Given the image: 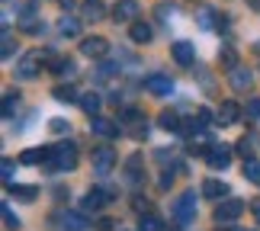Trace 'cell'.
Masks as SVG:
<instances>
[{
    "label": "cell",
    "mask_w": 260,
    "mask_h": 231,
    "mask_svg": "<svg viewBox=\"0 0 260 231\" xmlns=\"http://www.w3.org/2000/svg\"><path fill=\"white\" fill-rule=\"evenodd\" d=\"M135 209H138V212H148V209H151V203H148V199H142V196H135Z\"/></svg>",
    "instance_id": "f35d334b"
},
{
    "label": "cell",
    "mask_w": 260,
    "mask_h": 231,
    "mask_svg": "<svg viewBox=\"0 0 260 231\" xmlns=\"http://www.w3.org/2000/svg\"><path fill=\"white\" fill-rule=\"evenodd\" d=\"M100 106H103V100H100L96 93H84V96H81V109H84L90 119L100 116Z\"/></svg>",
    "instance_id": "44dd1931"
},
{
    "label": "cell",
    "mask_w": 260,
    "mask_h": 231,
    "mask_svg": "<svg viewBox=\"0 0 260 231\" xmlns=\"http://www.w3.org/2000/svg\"><path fill=\"white\" fill-rule=\"evenodd\" d=\"M145 90L154 93V96H171L174 93V80L164 77V74H148L145 77Z\"/></svg>",
    "instance_id": "ba28073f"
},
{
    "label": "cell",
    "mask_w": 260,
    "mask_h": 231,
    "mask_svg": "<svg viewBox=\"0 0 260 231\" xmlns=\"http://www.w3.org/2000/svg\"><path fill=\"white\" fill-rule=\"evenodd\" d=\"M138 167H142V154H132V157L125 160V180H128L132 186L142 180V170H138Z\"/></svg>",
    "instance_id": "d6986e66"
},
{
    "label": "cell",
    "mask_w": 260,
    "mask_h": 231,
    "mask_svg": "<svg viewBox=\"0 0 260 231\" xmlns=\"http://www.w3.org/2000/svg\"><path fill=\"white\" fill-rule=\"evenodd\" d=\"M254 52H257V55H260V42H257V45H254Z\"/></svg>",
    "instance_id": "7bdbcfd3"
},
{
    "label": "cell",
    "mask_w": 260,
    "mask_h": 231,
    "mask_svg": "<svg viewBox=\"0 0 260 231\" xmlns=\"http://www.w3.org/2000/svg\"><path fill=\"white\" fill-rule=\"evenodd\" d=\"M116 71H119V68L113 61H100V77H113Z\"/></svg>",
    "instance_id": "d590c367"
},
{
    "label": "cell",
    "mask_w": 260,
    "mask_h": 231,
    "mask_svg": "<svg viewBox=\"0 0 260 231\" xmlns=\"http://www.w3.org/2000/svg\"><path fill=\"white\" fill-rule=\"evenodd\" d=\"M135 16H138V0H116L113 7L116 23H135Z\"/></svg>",
    "instance_id": "7c38bea8"
},
{
    "label": "cell",
    "mask_w": 260,
    "mask_h": 231,
    "mask_svg": "<svg viewBox=\"0 0 260 231\" xmlns=\"http://www.w3.org/2000/svg\"><path fill=\"white\" fill-rule=\"evenodd\" d=\"M251 212H254V218L260 222V199H257V203H251Z\"/></svg>",
    "instance_id": "60d3db41"
},
{
    "label": "cell",
    "mask_w": 260,
    "mask_h": 231,
    "mask_svg": "<svg viewBox=\"0 0 260 231\" xmlns=\"http://www.w3.org/2000/svg\"><path fill=\"white\" fill-rule=\"evenodd\" d=\"M196 119H199V122H203V125H209V122H215V119H212V113H209L206 106H203V109H199V113H196Z\"/></svg>",
    "instance_id": "74e56055"
},
{
    "label": "cell",
    "mask_w": 260,
    "mask_h": 231,
    "mask_svg": "<svg viewBox=\"0 0 260 231\" xmlns=\"http://www.w3.org/2000/svg\"><path fill=\"white\" fill-rule=\"evenodd\" d=\"M90 160H93V170L100 177H106L109 170L116 167V151L109 145H100V148H93V154H90Z\"/></svg>",
    "instance_id": "277c9868"
},
{
    "label": "cell",
    "mask_w": 260,
    "mask_h": 231,
    "mask_svg": "<svg viewBox=\"0 0 260 231\" xmlns=\"http://www.w3.org/2000/svg\"><path fill=\"white\" fill-rule=\"evenodd\" d=\"M244 113H247V119H260V96H251V100H247Z\"/></svg>",
    "instance_id": "f546056e"
},
{
    "label": "cell",
    "mask_w": 260,
    "mask_h": 231,
    "mask_svg": "<svg viewBox=\"0 0 260 231\" xmlns=\"http://www.w3.org/2000/svg\"><path fill=\"white\" fill-rule=\"evenodd\" d=\"M228 84H232V90L235 93H247V90H251V84H254V74L247 71V68H232V71H228Z\"/></svg>",
    "instance_id": "9c48e42d"
},
{
    "label": "cell",
    "mask_w": 260,
    "mask_h": 231,
    "mask_svg": "<svg viewBox=\"0 0 260 231\" xmlns=\"http://www.w3.org/2000/svg\"><path fill=\"white\" fill-rule=\"evenodd\" d=\"M109 199H113V196H109L106 189H90V193L84 196V209H87V212H96V209H103Z\"/></svg>",
    "instance_id": "9a60e30c"
},
{
    "label": "cell",
    "mask_w": 260,
    "mask_h": 231,
    "mask_svg": "<svg viewBox=\"0 0 260 231\" xmlns=\"http://www.w3.org/2000/svg\"><path fill=\"white\" fill-rule=\"evenodd\" d=\"M45 174H71L77 167V145L74 142H58L52 145V154L45 160Z\"/></svg>",
    "instance_id": "6da1fadb"
},
{
    "label": "cell",
    "mask_w": 260,
    "mask_h": 231,
    "mask_svg": "<svg viewBox=\"0 0 260 231\" xmlns=\"http://www.w3.org/2000/svg\"><path fill=\"white\" fill-rule=\"evenodd\" d=\"M90 132L100 135V138H116L119 132H122V125L113 122V119H103V116H93L90 119Z\"/></svg>",
    "instance_id": "30bf717a"
},
{
    "label": "cell",
    "mask_w": 260,
    "mask_h": 231,
    "mask_svg": "<svg viewBox=\"0 0 260 231\" xmlns=\"http://www.w3.org/2000/svg\"><path fill=\"white\" fill-rule=\"evenodd\" d=\"M10 193H13L16 199H23V203H32V199L39 196V186H23V183H16V186H10Z\"/></svg>",
    "instance_id": "cb8c5ba5"
},
{
    "label": "cell",
    "mask_w": 260,
    "mask_h": 231,
    "mask_svg": "<svg viewBox=\"0 0 260 231\" xmlns=\"http://www.w3.org/2000/svg\"><path fill=\"white\" fill-rule=\"evenodd\" d=\"M0 55H4V61L13 55V36H10V29H4V48H0Z\"/></svg>",
    "instance_id": "d6a6232c"
},
{
    "label": "cell",
    "mask_w": 260,
    "mask_h": 231,
    "mask_svg": "<svg viewBox=\"0 0 260 231\" xmlns=\"http://www.w3.org/2000/svg\"><path fill=\"white\" fill-rule=\"evenodd\" d=\"M103 0H84V19H103Z\"/></svg>",
    "instance_id": "603a6c76"
},
{
    "label": "cell",
    "mask_w": 260,
    "mask_h": 231,
    "mask_svg": "<svg viewBox=\"0 0 260 231\" xmlns=\"http://www.w3.org/2000/svg\"><path fill=\"white\" fill-rule=\"evenodd\" d=\"M61 225H64V231H87V218L81 212H64Z\"/></svg>",
    "instance_id": "ac0fdd59"
},
{
    "label": "cell",
    "mask_w": 260,
    "mask_h": 231,
    "mask_svg": "<svg viewBox=\"0 0 260 231\" xmlns=\"http://www.w3.org/2000/svg\"><path fill=\"white\" fill-rule=\"evenodd\" d=\"M48 128H52L55 135H61V132H68V128H71V122H68V119H52V122H48Z\"/></svg>",
    "instance_id": "836d02e7"
},
{
    "label": "cell",
    "mask_w": 260,
    "mask_h": 231,
    "mask_svg": "<svg viewBox=\"0 0 260 231\" xmlns=\"http://www.w3.org/2000/svg\"><path fill=\"white\" fill-rule=\"evenodd\" d=\"M61 7H64V10H71V7H74V0H61Z\"/></svg>",
    "instance_id": "b9f144b4"
},
{
    "label": "cell",
    "mask_w": 260,
    "mask_h": 231,
    "mask_svg": "<svg viewBox=\"0 0 260 231\" xmlns=\"http://www.w3.org/2000/svg\"><path fill=\"white\" fill-rule=\"evenodd\" d=\"M13 113H16V93H4V119H13Z\"/></svg>",
    "instance_id": "83f0119b"
},
{
    "label": "cell",
    "mask_w": 260,
    "mask_h": 231,
    "mask_svg": "<svg viewBox=\"0 0 260 231\" xmlns=\"http://www.w3.org/2000/svg\"><path fill=\"white\" fill-rule=\"evenodd\" d=\"M52 93H55V100H58V103H74V100H81L74 87H55Z\"/></svg>",
    "instance_id": "484cf974"
},
{
    "label": "cell",
    "mask_w": 260,
    "mask_h": 231,
    "mask_svg": "<svg viewBox=\"0 0 260 231\" xmlns=\"http://www.w3.org/2000/svg\"><path fill=\"white\" fill-rule=\"evenodd\" d=\"M157 125H161L164 132H180V128H183V122H180V116L174 109H164V113L157 116Z\"/></svg>",
    "instance_id": "e0dca14e"
},
{
    "label": "cell",
    "mask_w": 260,
    "mask_h": 231,
    "mask_svg": "<svg viewBox=\"0 0 260 231\" xmlns=\"http://www.w3.org/2000/svg\"><path fill=\"white\" fill-rule=\"evenodd\" d=\"M4 225H7L10 231H16V228H19V218L13 215V209H10V206H4Z\"/></svg>",
    "instance_id": "4dcf8cb0"
},
{
    "label": "cell",
    "mask_w": 260,
    "mask_h": 231,
    "mask_svg": "<svg viewBox=\"0 0 260 231\" xmlns=\"http://www.w3.org/2000/svg\"><path fill=\"white\" fill-rule=\"evenodd\" d=\"M206 160H209V167H212V170H225L228 164H232V145H225V142L218 145V142H212Z\"/></svg>",
    "instance_id": "8992f818"
},
{
    "label": "cell",
    "mask_w": 260,
    "mask_h": 231,
    "mask_svg": "<svg viewBox=\"0 0 260 231\" xmlns=\"http://www.w3.org/2000/svg\"><path fill=\"white\" fill-rule=\"evenodd\" d=\"M241 212H244L241 199H222V203L215 206V222L218 225H232L235 218H241Z\"/></svg>",
    "instance_id": "3957f363"
},
{
    "label": "cell",
    "mask_w": 260,
    "mask_h": 231,
    "mask_svg": "<svg viewBox=\"0 0 260 231\" xmlns=\"http://www.w3.org/2000/svg\"><path fill=\"white\" fill-rule=\"evenodd\" d=\"M196 74H199V80H203V87H206V93H215V84H212V77H209L203 68L196 64Z\"/></svg>",
    "instance_id": "e575fe53"
},
{
    "label": "cell",
    "mask_w": 260,
    "mask_h": 231,
    "mask_svg": "<svg viewBox=\"0 0 260 231\" xmlns=\"http://www.w3.org/2000/svg\"><path fill=\"white\" fill-rule=\"evenodd\" d=\"M218 61H222V64L228 68V71H232V68H238V52H235L232 45H225L222 52H218Z\"/></svg>",
    "instance_id": "4316f807"
},
{
    "label": "cell",
    "mask_w": 260,
    "mask_h": 231,
    "mask_svg": "<svg viewBox=\"0 0 260 231\" xmlns=\"http://www.w3.org/2000/svg\"><path fill=\"white\" fill-rule=\"evenodd\" d=\"M13 170H16V164L10 157H4V180H7V183H10V177H13Z\"/></svg>",
    "instance_id": "8d00e7d4"
},
{
    "label": "cell",
    "mask_w": 260,
    "mask_h": 231,
    "mask_svg": "<svg viewBox=\"0 0 260 231\" xmlns=\"http://www.w3.org/2000/svg\"><path fill=\"white\" fill-rule=\"evenodd\" d=\"M128 36H132L135 45H148V42H151V26L142 23V19H135V23L128 26Z\"/></svg>",
    "instance_id": "2e32d148"
},
{
    "label": "cell",
    "mask_w": 260,
    "mask_h": 231,
    "mask_svg": "<svg viewBox=\"0 0 260 231\" xmlns=\"http://www.w3.org/2000/svg\"><path fill=\"white\" fill-rule=\"evenodd\" d=\"M58 32H61V36H77V32H81V23H77L74 16H61V23H58Z\"/></svg>",
    "instance_id": "d4e9b609"
},
{
    "label": "cell",
    "mask_w": 260,
    "mask_h": 231,
    "mask_svg": "<svg viewBox=\"0 0 260 231\" xmlns=\"http://www.w3.org/2000/svg\"><path fill=\"white\" fill-rule=\"evenodd\" d=\"M238 116H241V106H238L235 100H225V103L218 106V113H215V122L218 125H235Z\"/></svg>",
    "instance_id": "4fadbf2b"
},
{
    "label": "cell",
    "mask_w": 260,
    "mask_h": 231,
    "mask_svg": "<svg viewBox=\"0 0 260 231\" xmlns=\"http://www.w3.org/2000/svg\"><path fill=\"white\" fill-rule=\"evenodd\" d=\"M235 151H238V154H241V157L247 160V157H251V151H254V148H251V138H247V135H244V138H241V142H238V145H235Z\"/></svg>",
    "instance_id": "1f68e13d"
},
{
    "label": "cell",
    "mask_w": 260,
    "mask_h": 231,
    "mask_svg": "<svg viewBox=\"0 0 260 231\" xmlns=\"http://www.w3.org/2000/svg\"><path fill=\"white\" fill-rule=\"evenodd\" d=\"M174 183V174H171V170H167V174L161 177V189H167V186H171Z\"/></svg>",
    "instance_id": "ab89813d"
},
{
    "label": "cell",
    "mask_w": 260,
    "mask_h": 231,
    "mask_svg": "<svg viewBox=\"0 0 260 231\" xmlns=\"http://www.w3.org/2000/svg\"><path fill=\"white\" fill-rule=\"evenodd\" d=\"M81 52H84L87 58H96V61H100V58L109 52V42H106L103 36H87L84 42H81Z\"/></svg>",
    "instance_id": "8fae6325"
},
{
    "label": "cell",
    "mask_w": 260,
    "mask_h": 231,
    "mask_svg": "<svg viewBox=\"0 0 260 231\" xmlns=\"http://www.w3.org/2000/svg\"><path fill=\"white\" fill-rule=\"evenodd\" d=\"M42 52H26L23 58H19V64H16V77L19 80H32L39 74V64H42Z\"/></svg>",
    "instance_id": "5b68a950"
},
{
    "label": "cell",
    "mask_w": 260,
    "mask_h": 231,
    "mask_svg": "<svg viewBox=\"0 0 260 231\" xmlns=\"http://www.w3.org/2000/svg\"><path fill=\"white\" fill-rule=\"evenodd\" d=\"M138 231H164V225L157 222L154 215H142V225H138Z\"/></svg>",
    "instance_id": "f1b7e54d"
},
{
    "label": "cell",
    "mask_w": 260,
    "mask_h": 231,
    "mask_svg": "<svg viewBox=\"0 0 260 231\" xmlns=\"http://www.w3.org/2000/svg\"><path fill=\"white\" fill-rule=\"evenodd\" d=\"M199 193H203L206 199H225V196H228V186L222 183V180L209 177V180H203V186H199Z\"/></svg>",
    "instance_id": "5bb4252c"
},
{
    "label": "cell",
    "mask_w": 260,
    "mask_h": 231,
    "mask_svg": "<svg viewBox=\"0 0 260 231\" xmlns=\"http://www.w3.org/2000/svg\"><path fill=\"white\" fill-rule=\"evenodd\" d=\"M171 55H174V61L180 68H193L196 61V52H193V45L186 42V39H177V42H171Z\"/></svg>",
    "instance_id": "52a82bcc"
},
{
    "label": "cell",
    "mask_w": 260,
    "mask_h": 231,
    "mask_svg": "<svg viewBox=\"0 0 260 231\" xmlns=\"http://www.w3.org/2000/svg\"><path fill=\"white\" fill-rule=\"evenodd\" d=\"M174 218H177V225H189L196 218V193L193 189H186V193L174 203Z\"/></svg>",
    "instance_id": "7a4b0ae2"
},
{
    "label": "cell",
    "mask_w": 260,
    "mask_h": 231,
    "mask_svg": "<svg viewBox=\"0 0 260 231\" xmlns=\"http://www.w3.org/2000/svg\"><path fill=\"white\" fill-rule=\"evenodd\" d=\"M19 32H26V36H39V32H42V23H39L32 13H23V16H19Z\"/></svg>",
    "instance_id": "ffe728a7"
},
{
    "label": "cell",
    "mask_w": 260,
    "mask_h": 231,
    "mask_svg": "<svg viewBox=\"0 0 260 231\" xmlns=\"http://www.w3.org/2000/svg\"><path fill=\"white\" fill-rule=\"evenodd\" d=\"M241 174H244V180H251L254 186H260V160H257V157H247Z\"/></svg>",
    "instance_id": "7402d4cb"
}]
</instances>
